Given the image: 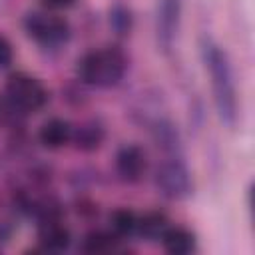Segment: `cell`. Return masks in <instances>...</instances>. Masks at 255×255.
<instances>
[{"mask_svg": "<svg viewBox=\"0 0 255 255\" xmlns=\"http://www.w3.org/2000/svg\"><path fill=\"white\" fill-rule=\"evenodd\" d=\"M199 52L205 72L209 74L215 112L227 128H233L239 118V98H237V84H235V72L231 60L227 52L207 36L201 40Z\"/></svg>", "mask_w": 255, "mask_h": 255, "instance_id": "cell-1", "label": "cell"}, {"mask_svg": "<svg viewBox=\"0 0 255 255\" xmlns=\"http://www.w3.org/2000/svg\"><path fill=\"white\" fill-rule=\"evenodd\" d=\"M128 66L129 60L120 46H104L86 52L76 64V74L86 86L112 88L124 80Z\"/></svg>", "mask_w": 255, "mask_h": 255, "instance_id": "cell-2", "label": "cell"}, {"mask_svg": "<svg viewBox=\"0 0 255 255\" xmlns=\"http://www.w3.org/2000/svg\"><path fill=\"white\" fill-rule=\"evenodd\" d=\"M6 100L14 112L34 114L48 104L50 94L38 78L18 72V74H12L6 82Z\"/></svg>", "mask_w": 255, "mask_h": 255, "instance_id": "cell-3", "label": "cell"}, {"mask_svg": "<svg viewBox=\"0 0 255 255\" xmlns=\"http://www.w3.org/2000/svg\"><path fill=\"white\" fill-rule=\"evenodd\" d=\"M155 187L167 199H185L193 193V177L181 155H167L155 169Z\"/></svg>", "mask_w": 255, "mask_h": 255, "instance_id": "cell-4", "label": "cell"}, {"mask_svg": "<svg viewBox=\"0 0 255 255\" xmlns=\"http://www.w3.org/2000/svg\"><path fill=\"white\" fill-rule=\"evenodd\" d=\"M24 30L34 42L44 48L64 46L72 36L68 20L52 12H30L24 18Z\"/></svg>", "mask_w": 255, "mask_h": 255, "instance_id": "cell-5", "label": "cell"}, {"mask_svg": "<svg viewBox=\"0 0 255 255\" xmlns=\"http://www.w3.org/2000/svg\"><path fill=\"white\" fill-rule=\"evenodd\" d=\"M183 14V0H157L155 40L161 52H169L177 40Z\"/></svg>", "mask_w": 255, "mask_h": 255, "instance_id": "cell-6", "label": "cell"}, {"mask_svg": "<svg viewBox=\"0 0 255 255\" xmlns=\"http://www.w3.org/2000/svg\"><path fill=\"white\" fill-rule=\"evenodd\" d=\"M116 171L122 181L137 183L147 171V153L137 143H126L116 153Z\"/></svg>", "mask_w": 255, "mask_h": 255, "instance_id": "cell-7", "label": "cell"}, {"mask_svg": "<svg viewBox=\"0 0 255 255\" xmlns=\"http://www.w3.org/2000/svg\"><path fill=\"white\" fill-rule=\"evenodd\" d=\"M38 243L44 251L60 253L66 251L72 243V231L64 225L62 219H46L38 223Z\"/></svg>", "mask_w": 255, "mask_h": 255, "instance_id": "cell-8", "label": "cell"}, {"mask_svg": "<svg viewBox=\"0 0 255 255\" xmlns=\"http://www.w3.org/2000/svg\"><path fill=\"white\" fill-rule=\"evenodd\" d=\"M74 126L64 118H50L38 129V141L46 149H62L72 141Z\"/></svg>", "mask_w": 255, "mask_h": 255, "instance_id": "cell-9", "label": "cell"}, {"mask_svg": "<svg viewBox=\"0 0 255 255\" xmlns=\"http://www.w3.org/2000/svg\"><path fill=\"white\" fill-rule=\"evenodd\" d=\"M149 131L161 151H165L167 155H181V135L177 131V126L169 118H155Z\"/></svg>", "mask_w": 255, "mask_h": 255, "instance_id": "cell-10", "label": "cell"}, {"mask_svg": "<svg viewBox=\"0 0 255 255\" xmlns=\"http://www.w3.org/2000/svg\"><path fill=\"white\" fill-rule=\"evenodd\" d=\"M104 141H106V128L98 120L82 122L72 131V143L76 145V149L86 151V153L100 149Z\"/></svg>", "mask_w": 255, "mask_h": 255, "instance_id": "cell-11", "label": "cell"}, {"mask_svg": "<svg viewBox=\"0 0 255 255\" xmlns=\"http://www.w3.org/2000/svg\"><path fill=\"white\" fill-rule=\"evenodd\" d=\"M163 249L171 255H189L197 247L195 233L183 225H167V229L159 237Z\"/></svg>", "mask_w": 255, "mask_h": 255, "instance_id": "cell-12", "label": "cell"}, {"mask_svg": "<svg viewBox=\"0 0 255 255\" xmlns=\"http://www.w3.org/2000/svg\"><path fill=\"white\" fill-rule=\"evenodd\" d=\"M120 237L114 231H104V229H92L90 233L84 235L80 249L84 253L96 255V253H112L118 251L120 247Z\"/></svg>", "mask_w": 255, "mask_h": 255, "instance_id": "cell-13", "label": "cell"}, {"mask_svg": "<svg viewBox=\"0 0 255 255\" xmlns=\"http://www.w3.org/2000/svg\"><path fill=\"white\" fill-rule=\"evenodd\" d=\"M169 225V219L163 211H157V209H151L143 215H137V229H135V235L143 237L145 241H159L161 233L167 229Z\"/></svg>", "mask_w": 255, "mask_h": 255, "instance_id": "cell-14", "label": "cell"}, {"mask_svg": "<svg viewBox=\"0 0 255 255\" xmlns=\"http://www.w3.org/2000/svg\"><path fill=\"white\" fill-rule=\"evenodd\" d=\"M137 229V213L128 207H118L110 213V231H114L120 239H128L135 235Z\"/></svg>", "mask_w": 255, "mask_h": 255, "instance_id": "cell-15", "label": "cell"}, {"mask_svg": "<svg viewBox=\"0 0 255 255\" xmlns=\"http://www.w3.org/2000/svg\"><path fill=\"white\" fill-rule=\"evenodd\" d=\"M110 26L116 32V36H129L133 30V12L126 4H114L110 8Z\"/></svg>", "mask_w": 255, "mask_h": 255, "instance_id": "cell-16", "label": "cell"}, {"mask_svg": "<svg viewBox=\"0 0 255 255\" xmlns=\"http://www.w3.org/2000/svg\"><path fill=\"white\" fill-rule=\"evenodd\" d=\"M14 60V50H12V44L8 42L6 36L0 34V68H8Z\"/></svg>", "mask_w": 255, "mask_h": 255, "instance_id": "cell-17", "label": "cell"}, {"mask_svg": "<svg viewBox=\"0 0 255 255\" xmlns=\"http://www.w3.org/2000/svg\"><path fill=\"white\" fill-rule=\"evenodd\" d=\"M76 0H44V4L48 6V8H68V6H72Z\"/></svg>", "mask_w": 255, "mask_h": 255, "instance_id": "cell-18", "label": "cell"}, {"mask_svg": "<svg viewBox=\"0 0 255 255\" xmlns=\"http://www.w3.org/2000/svg\"><path fill=\"white\" fill-rule=\"evenodd\" d=\"M6 114H8V112H6V108H4V104H2V100H0V122L6 118Z\"/></svg>", "mask_w": 255, "mask_h": 255, "instance_id": "cell-19", "label": "cell"}]
</instances>
